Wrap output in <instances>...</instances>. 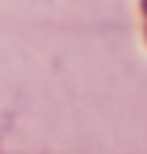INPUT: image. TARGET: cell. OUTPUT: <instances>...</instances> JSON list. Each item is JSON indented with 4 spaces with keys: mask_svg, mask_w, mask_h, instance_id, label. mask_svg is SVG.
Instances as JSON below:
<instances>
[{
    "mask_svg": "<svg viewBox=\"0 0 147 154\" xmlns=\"http://www.w3.org/2000/svg\"><path fill=\"white\" fill-rule=\"evenodd\" d=\"M144 13H147V0H144Z\"/></svg>",
    "mask_w": 147,
    "mask_h": 154,
    "instance_id": "6da1fadb",
    "label": "cell"
}]
</instances>
